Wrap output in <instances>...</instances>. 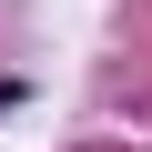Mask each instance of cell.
Instances as JSON below:
<instances>
[{
    "mask_svg": "<svg viewBox=\"0 0 152 152\" xmlns=\"http://www.w3.org/2000/svg\"><path fill=\"white\" fill-rule=\"evenodd\" d=\"M10 102H20V91H10V81H0V112H10Z\"/></svg>",
    "mask_w": 152,
    "mask_h": 152,
    "instance_id": "1",
    "label": "cell"
}]
</instances>
